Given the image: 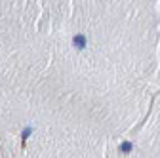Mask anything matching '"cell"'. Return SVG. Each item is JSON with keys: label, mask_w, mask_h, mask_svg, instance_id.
<instances>
[{"label": "cell", "mask_w": 160, "mask_h": 158, "mask_svg": "<svg viewBox=\"0 0 160 158\" xmlns=\"http://www.w3.org/2000/svg\"><path fill=\"white\" fill-rule=\"evenodd\" d=\"M72 46H74L76 50H84V48H86V38H84L82 34H76V36L72 38Z\"/></svg>", "instance_id": "6da1fadb"}, {"label": "cell", "mask_w": 160, "mask_h": 158, "mask_svg": "<svg viewBox=\"0 0 160 158\" xmlns=\"http://www.w3.org/2000/svg\"><path fill=\"white\" fill-rule=\"evenodd\" d=\"M31 135V128H27V130H23V133H21V137L23 139H27V137Z\"/></svg>", "instance_id": "7a4b0ae2"}, {"label": "cell", "mask_w": 160, "mask_h": 158, "mask_svg": "<svg viewBox=\"0 0 160 158\" xmlns=\"http://www.w3.org/2000/svg\"><path fill=\"white\" fill-rule=\"evenodd\" d=\"M122 151H124V152H130V151H132V145H130V143H124V145H122Z\"/></svg>", "instance_id": "3957f363"}]
</instances>
